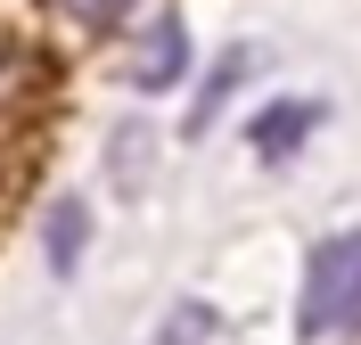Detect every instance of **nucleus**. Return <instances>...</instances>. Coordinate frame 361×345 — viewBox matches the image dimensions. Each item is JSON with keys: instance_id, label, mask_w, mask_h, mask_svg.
Listing matches in <instances>:
<instances>
[{"instance_id": "obj_7", "label": "nucleus", "mask_w": 361, "mask_h": 345, "mask_svg": "<svg viewBox=\"0 0 361 345\" xmlns=\"http://www.w3.org/2000/svg\"><path fill=\"white\" fill-rule=\"evenodd\" d=\"M58 8H66L74 25H123V17L140 8V0H58Z\"/></svg>"}, {"instance_id": "obj_2", "label": "nucleus", "mask_w": 361, "mask_h": 345, "mask_svg": "<svg viewBox=\"0 0 361 345\" xmlns=\"http://www.w3.org/2000/svg\"><path fill=\"white\" fill-rule=\"evenodd\" d=\"M180 66H189V33H180L173 17L148 25V33H140V49H132V83H140V91H173Z\"/></svg>"}, {"instance_id": "obj_8", "label": "nucleus", "mask_w": 361, "mask_h": 345, "mask_svg": "<svg viewBox=\"0 0 361 345\" xmlns=\"http://www.w3.org/2000/svg\"><path fill=\"white\" fill-rule=\"evenodd\" d=\"M148 164V132H115V181H140Z\"/></svg>"}, {"instance_id": "obj_3", "label": "nucleus", "mask_w": 361, "mask_h": 345, "mask_svg": "<svg viewBox=\"0 0 361 345\" xmlns=\"http://www.w3.org/2000/svg\"><path fill=\"white\" fill-rule=\"evenodd\" d=\"M320 115H329L320 99H279V107H263V115H255V148H263L271 164H279V157H295V148H304V132H312Z\"/></svg>"}, {"instance_id": "obj_5", "label": "nucleus", "mask_w": 361, "mask_h": 345, "mask_svg": "<svg viewBox=\"0 0 361 345\" xmlns=\"http://www.w3.org/2000/svg\"><path fill=\"white\" fill-rule=\"evenodd\" d=\"M238 74H247V49H230L222 66H214V83L197 91V107H189V140H205V123H214V115H222V99L238 91Z\"/></svg>"}, {"instance_id": "obj_1", "label": "nucleus", "mask_w": 361, "mask_h": 345, "mask_svg": "<svg viewBox=\"0 0 361 345\" xmlns=\"http://www.w3.org/2000/svg\"><path fill=\"white\" fill-rule=\"evenodd\" d=\"M304 337H361V230L329 238L304 272Z\"/></svg>"}, {"instance_id": "obj_6", "label": "nucleus", "mask_w": 361, "mask_h": 345, "mask_svg": "<svg viewBox=\"0 0 361 345\" xmlns=\"http://www.w3.org/2000/svg\"><path fill=\"white\" fill-rule=\"evenodd\" d=\"M214 313H205V304H173V321L157 329V345H214Z\"/></svg>"}, {"instance_id": "obj_4", "label": "nucleus", "mask_w": 361, "mask_h": 345, "mask_svg": "<svg viewBox=\"0 0 361 345\" xmlns=\"http://www.w3.org/2000/svg\"><path fill=\"white\" fill-rule=\"evenodd\" d=\"M82 230H90L82 198H58V206H49V222H42V255H49V272H74V263H82Z\"/></svg>"}]
</instances>
